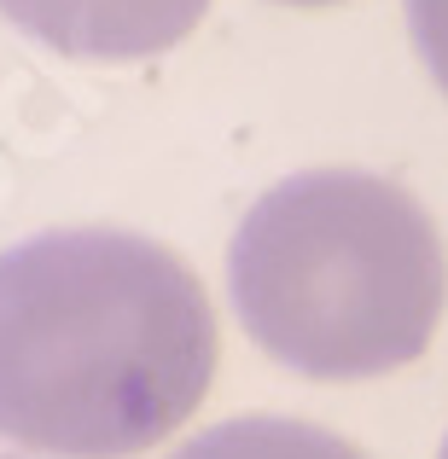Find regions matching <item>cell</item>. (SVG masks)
I'll list each match as a JSON object with an SVG mask.
<instances>
[{
    "mask_svg": "<svg viewBox=\"0 0 448 459\" xmlns=\"http://www.w3.org/2000/svg\"><path fill=\"white\" fill-rule=\"evenodd\" d=\"M215 378L198 273L123 227H58L0 250V437L47 459H135Z\"/></svg>",
    "mask_w": 448,
    "mask_h": 459,
    "instance_id": "1",
    "label": "cell"
},
{
    "mask_svg": "<svg viewBox=\"0 0 448 459\" xmlns=\"http://www.w3.org/2000/svg\"><path fill=\"white\" fill-rule=\"evenodd\" d=\"M227 291L262 355L303 378H379L426 355L448 256L414 192L367 169H303L245 210Z\"/></svg>",
    "mask_w": 448,
    "mask_h": 459,
    "instance_id": "2",
    "label": "cell"
},
{
    "mask_svg": "<svg viewBox=\"0 0 448 459\" xmlns=\"http://www.w3.org/2000/svg\"><path fill=\"white\" fill-rule=\"evenodd\" d=\"M210 0H0V18L65 58L128 65L180 47Z\"/></svg>",
    "mask_w": 448,
    "mask_h": 459,
    "instance_id": "3",
    "label": "cell"
},
{
    "mask_svg": "<svg viewBox=\"0 0 448 459\" xmlns=\"http://www.w3.org/2000/svg\"><path fill=\"white\" fill-rule=\"evenodd\" d=\"M169 459H367V454L321 425L257 413V419H227V425L198 430Z\"/></svg>",
    "mask_w": 448,
    "mask_h": 459,
    "instance_id": "4",
    "label": "cell"
},
{
    "mask_svg": "<svg viewBox=\"0 0 448 459\" xmlns=\"http://www.w3.org/2000/svg\"><path fill=\"white\" fill-rule=\"evenodd\" d=\"M408 30H414L431 82L448 93V0H408Z\"/></svg>",
    "mask_w": 448,
    "mask_h": 459,
    "instance_id": "5",
    "label": "cell"
},
{
    "mask_svg": "<svg viewBox=\"0 0 448 459\" xmlns=\"http://www.w3.org/2000/svg\"><path fill=\"white\" fill-rule=\"evenodd\" d=\"M285 6H332V0H285Z\"/></svg>",
    "mask_w": 448,
    "mask_h": 459,
    "instance_id": "6",
    "label": "cell"
},
{
    "mask_svg": "<svg viewBox=\"0 0 448 459\" xmlns=\"http://www.w3.org/2000/svg\"><path fill=\"white\" fill-rule=\"evenodd\" d=\"M443 459H448V442H443Z\"/></svg>",
    "mask_w": 448,
    "mask_h": 459,
    "instance_id": "7",
    "label": "cell"
},
{
    "mask_svg": "<svg viewBox=\"0 0 448 459\" xmlns=\"http://www.w3.org/2000/svg\"><path fill=\"white\" fill-rule=\"evenodd\" d=\"M0 459H12V454H0Z\"/></svg>",
    "mask_w": 448,
    "mask_h": 459,
    "instance_id": "8",
    "label": "cell"
}]
</instances>
